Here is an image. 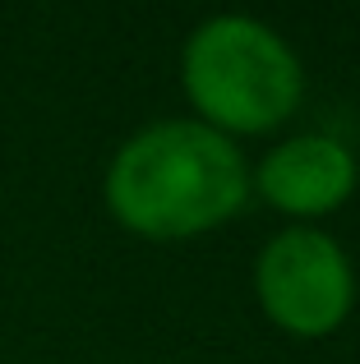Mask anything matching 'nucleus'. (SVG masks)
<instances>
[{"instance_id":"nucleus-3","label":"nucleus","mask_w":360,"mask_h":364,"mask_svg":"<svg viewBox=\"0 0 360 364\" xmlns=\"http://www.w3.org/2000/svg\"><path fill=\"white\" fill-rule=\"evenodd\" d=\"M263 318L296 341H324L356 309V267L324 226H282L254 258Z\"/></svg>"},{"instance_id":"nucleus-4","label":"nucleus","mask_w":360,"mask_h":364,"mask_svg":"<svg viewBox=\"0 0 360 364\" xmlns=\"http://www.w3.org/2000/svg\"><path fill=\"white\" fill-rule=\"evenodd\" d=\"M356 180L360 161L337 134H291L250 171V189L282 217H296V226L337 213L356 194Z\"/></svg>"},{"instance_id":"nucleus-1","label":"nucleus","mask_w":360,"mask_h":364,"mask_svg":"<svg viewBox=\"0 0 360 364\" xmlns=\"http://www.w3.org/2000/svg\"><path fill=\"white\" fill-rule=\"evenodd\" d=\"M250 194V161L240 143L194 116H166L134 129L111 152L102 176L111 222L157 245L226 226Z\"/></svg>"},{"instance_id":"nucleus-2","label":"nucleus","mask_w":360,"mask_h":364,"mask_svg":"<svg viewBox=\"0 0 360 364\" xmlns=\"http://www.w3.org/2000/svg\"><path fill=\"white\" fill-rule=\"evenodd\" d=\"M180 88L194 120L240 143L282 129L300 111L305 65L272 23L213 14L180 46Z\"/></svg>"}]
</instances>
